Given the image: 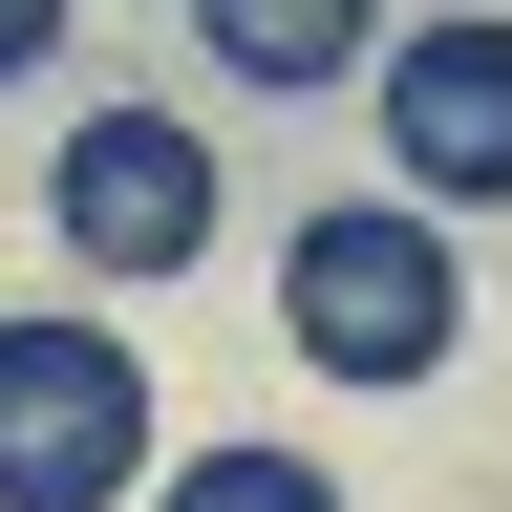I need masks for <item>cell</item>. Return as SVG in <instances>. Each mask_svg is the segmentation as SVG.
Instances as JSON below:
<instances>
[{"mask_svg": "<svg viewBox=\"0 0 512 512\" xmlns=\"http://www.w3.org/2000/svg\"><path fill=\"white\" fill-rule=\"evenodd\" d=\"M43 235L86 256V278H192V256H214V128L86 107V128L43 150Z\"/></svg>", "mask_w": 512, "mask_h": 512, "instance_id": "cell-3", "label": "cell"}, {"mask_svg": "<svg viewBox=\"0 0 512 512\" xmlns=\"http://www.w3.org/2000/svg\"><path fill=\"white\" fill-rule=\"evenodd\" d=\"M363 22H384V0H192V43H214L235 86H342Z\"/></svg>", "mask_w": 512, "mask_h": 512, "instance_id": "cell-5", "label": "cell"}, {"mask_svg": "<svg viewBox=\"0 0 512 512\" xmlns=\"http://www.w3.org/2000/svg\"><path fill=\"white\" fill-rule=\"evenodd\" d=\"M64 22H86V0H0V86H22V64H43Z\"/></svg>", "mask_w": 512, "mask_h": 512, "instance_id": "cell-7", "label": "cell"}, {"mask_svg": "<svg viewBox=\"0 0 512 512\" xmlns=\"http://www.w3.org/2000/svg\"><path fill=\"white\" fill-rule=\"evenodd\" d=\"M384 150H406L427 214H491L512 192V22H406L384 43Z\"/></svg>", "mask_w": 512, "mask_h": 512, "instance_id": "cell-4", "label": "cell"}, {"mask_svg": "<svg viewBox=\"0 0 512 512\" xmlns=\"http://www.w3.org/2000/svg\"><path fill=\"white\" fill-rule=\"evenodd\" d=\"M150 512H342V491H320L299 448H171V491H150Z\"/></svg>", "mask_w": 512, "mask_h": 512, "instance_id": "cell-6", "label": "cell"}, {"mask_svg": "<svg viewBox=\"0 0 512 512\" xmlns=\"http://www.w3.org/2000/svg\"><path fill=\"white\" fill-rule=\"evenodd\" d=\"M150 491V363L107 320H0V512H128Z\"/></svg>", "mask_w": 512, "mask_h": 512, "instance_id": "cell-2", "label": "cell"}, {"mask_svg": "<svg viewBox=\"0 0 512 512\" xmlns=\"http://www.w3.org/2000/svg\"><path fill=\"white\" fill-rule=\"evenodd\" d=\"M278 320H299V363H342V384H427L448 342H470L427 192H320V214L278 235Z\"/></svg>", "mask_w": 512, "mask_h": 512, "instance_id": "cell-1", "label": "cell"}]
</instances>
